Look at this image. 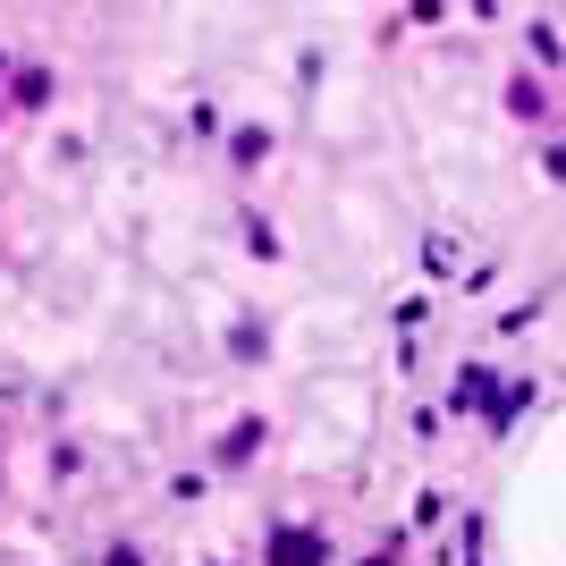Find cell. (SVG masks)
<instances>
[{"label":"cell","mask_w":566,"mask_h":566,"mask_svg":"<svg viewBox=\"0 0 566 566\" xmlns=\"http://www.w3.org/2000/svg\"><path fill=\"white\" fill-rule=\"evenodd\" d=\"M271 566H322V542H313V533H280Z\"/></svg>","instance_id":"cell-1"}]
</instances>
